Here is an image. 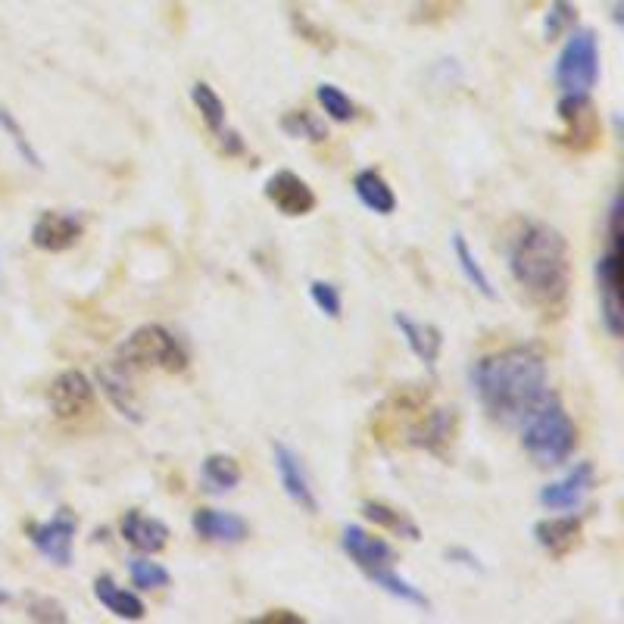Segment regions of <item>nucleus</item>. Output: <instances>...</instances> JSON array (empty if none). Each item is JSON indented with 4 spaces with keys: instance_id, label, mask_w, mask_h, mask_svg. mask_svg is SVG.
<instances>
[{
    "instance_id": "f257e3e1",
    "label": "nucleus",
    "mask_w": 624,
    "mask_h": 624,
    "mask_svg": "<svg viewBox=\"0 0 624 624\" xmlns=\"http://www.w3.org/2000/svg\"><path fill=\"white\" fill-rule=\"evenodd\" d=\"M468 378L484 412L500 425H522L525 415L550 390L546 362L534 347L493 350L475 362Z\"/></svg>"
},
{
    "instance_id": "f03ea898",
    "label": "nucleus",
    "mask_w": 624,
    "mask_h": 624,
    "mask_svg": "<svg viewBox=\"0 0 624 624\" xmlns=\"http://www.w3.org/2000/svg\"><path fill=\"white\" fill-rule=\"evenodd\" d=\"M509 275L546 316L559 312L571 288V250L565 234L537 219L522 222L509 241Z\"/></svg>"
},
{
    "instance_id": "7ed1b4c3",
    "label": "nucleus",
    "mask_w": 624,
    "mask_h": 624,
    "mask_svg": "<svg viewBox=\"0 0 624 624\" xmlns=\"http://www.w3.org/2000/svg\"><path fill=\"white\" fill-rule=\"evenodd\" d=\"M518 428H522L525 453L543 468L565 465L578 447V428L553 390H546V397L525 415V422Z\"/></svg>"
},
{
    "instance_id": "20e7f679",
    "label": "nucleus",
    "mask_w": 624,
    "mask_h": 624,
    "mask_svg": "<svg viewBox=\"0 0 624 624\" xmlns=\"http://www.w3.org/2000/svg\"><path fill=\"white\" fill-rule=\"evenodd\" d=\"M116 362L125 372H169L178 375L188 369V347L181 344V337H175V331H169L166 325H141L138 331H132L119 344L116 350Z\"/></svg>"
},
{
    "instance_id": "39448f33",
    "label": "nucleus",
    "mask_w": 624,
    "mask_h": 624,
    "mask_svg": "<svg viewBox=\"0 0 624 624\" xmlns=\"http://www.w3.org/2000/svg\"><path fill=\"white\" fill-rule=\"evenodd\" d=\"M553 82L562 94H590L600 82V38L593 29H571L553 66Z\"/></svg>"
},
{
    "instance_id": "423d86ee",
    "label": "nucleus",
    "mask_w": 624,
    "mask_h": 624,
    "mask_svg": "<svg viewBox=\"0 0 624 624\" xmlns=\"http://www.w3.org/2000/svg\"><path fill=\"white\" fill-rule=\"evenodd\" d=\"M25 534H29L32 546L60 568H66L72 562V543L78 534V518L72 509H57L47 522H29L25 525Z\"/></svg>"
},
{
    "instance_id": "0eeeda50",
    "label": "nucleus",
    "mask_w": 624,
    "mask_h": 624,
    "mask_svg": "<svg viewBox=\"0 0 624 624\" xmlns=\"http://www.w3.org/2000/svg\"><path fill=\"white\" fill-rule=\"evenodd\" d=\"M556 110L565 125V132L559 138L565 147L584 153L600 144V113H596L590 94H562Z\"/></svg>"
},
{
    "instance_id": "6e6552de",
    "label": "nucleus",
    "mask_w": 624,
    "mask_h": 624,
    "mask_svg": "<svg viewBox=\"0 0 624 624\" xmlns=\"http://www.w3.org/2000/svg\"><path fill=\"white\" fill-rule=\"evenodd\" d=\"M94 397H97V390H94L91 378L85 372H78V369L60 372L54 378V384H50V394H47L50 412H54L60 422H75V419L91 415Z\"/></svg>"
},
{
    "instance_id": "1a4fd4ad",
    "label": "nucleus",
    "mask_w": 624,
    "mask_h": 624,
    "mask_svg": "<svg viewBox=\"0 0 624 624\" xmlns=\"http://www.w3.org/2000/svg\"><path fill=\"white\" fill-rule=\"evenodd\" d=\"M596 487V468L593 462H578L575 468H568V472L559 478V481H550L540 493L537 500L543 509L550 512H578L587 497Z\"/></svg>"
},
{
    "instance_id": "9d476101",
    "label": "nucleus",
    "mask_w": 624,
    "mask_h": 624,
    "mask_svg": "<svg viewBox=\"0 0 624 624\" xmlns=\"http://www.w3.org/2000/svg\"><path fill=\"white\" fill-rule=\"evenodd\" d=\"M618 241H609L606 253L596 259V291H600V322L609 331V337L624 334V312H621V291H618Z\"/></svg>"
},
{
    "instance_id": "9b49d317",
    "label": "nucleus",
    "mask_w": 624,
    "mask_h": 624,
    "mask_svg": "<svg viewBox=\"0 0 624 624\" xmlns=\"http://www.w3.org/2000/svg\"><path fill=\"white\" fill-rule=\"evenodd\" d=\"M272 459H275V472H278V481H281V490L288 493V500L294 506H300L303 512L316 515L319 512V500H316V490H312V481H309V472L300 459V453L288 444H281L275 440L272 444Z\"/></svg>"
},
{
    "instance_id": "f8f14e48",
    "label": "nucleus",
    "mask_w": 624,
    "mask_h": 624,
    "mask_svg": "<svg viewBox=\"0 0 624 624\" xmlns=\"http://www.w3.org/2000/svg\"><path fill=\"white\" fill-rule=\"evenodd\" d=\"M266 200L275 206L278 213L291 216V219H300V216H309L316 210V191H312L306 181L291 172V169H278L275 175L266 178Z\"/></svg>"
},
{
    "instance_id": "ddd939ff",
    "label": "nucleus",
    "mask_w": 624,
    "mask_h": 624,
    "mask_svg": "<svg viewBox=\"0 0 624 624\" xmlns=\"http://www.w3.org/2000/svg\"><path fill=\"white\" fill-rule=\"evenodd\" d=\"M82 238V219L60 210H44L32 225V244L44 253H66Z\"/></svg>"
},
{
    "instance_id": "4468645a",
    "label": "nucleus",
    "mask_w": 624,
    "mask_h": 624,
    "mask_svg": "<svg viewBox=\"0 0 624 624\" xmlns=\"http://www.w3.org/2000/svg\"><path fill=\"white\" fill-rule=\"evenodd\" d=\"M584 522L581 515L568 512V515H553V518H540L534 525V540L543 553H550L553 559H565L568 553H575L581 546Z\"/></svg>"
},
{
    "instance_id": "2eb2a0df",
    "label": "nucleus",
    "mask_w": 624,
    "mask_h": 624,
    "mask_svg": "<svg viewBox=\"0 0 624 624\" xmlns=\"http://www.w3.org/2000/svg\"><path fill=\"white\" fill-rule=\"evenodd\" d=\"M341 546H344V553L356 562V568H362V571L394 565V559H397V550L384 537H375L372 531L359 528V525H347L341 531Z\"/></svg>"
},
{
    "instance_id": "dca6fc26",
    "label": "nucleus",
    "mask_w": 624,
    "mask_h": 624,
    "mask_svg": "<svg viewBox=\"0 0 624 624\" xmlns=\"http://www.w3.org/2000/svg\"><path fill=\"white\" fill-rule=\"evenodd\" d=\"M191 528L200 540L206 543H244L250 537V525L238 512H225V509H197L191 515Z\"/></svg>"
},
{
    "instance_id": "f3484780",
    "label": "nucleus",
    "mask_w": 624,
    "mask_h": 624,
    "mask_svg": "<svg viewBox=\"0 0 624 624\" xmlns=\"http://www.w3.org/2000/svg\"><path fill=\"white\" fill-rule=\"evenodd\" d=\"M394 325L403 334L406 347L415 353V359H422L425 366L434 369V362L440 359V350H444V334H440V328L431 322L412 319L409 312H394Z\"/></svg>"
},
{
    "instance_id": "a211bd4d",
    "label": "nucleus",
    "mask_w": 624,
    "mask_h": 624,
    "mask_svg": "<svg viewBox=\"0 0 624 624\" xmlns=\"http://www.w3.org/2000/svg\"><path fill=\"white\" fill-rule=\"evenodd\" d=\"M119 531H122L125 543H132L135 550H141V553H147V556L163 553V550H166V543H169V525L160 522V518H153V515L138 512V509L125 512Z\"/></svg>"
},
{
    "instance_id": "6ab92c4d",
    "label": "nucleus",
    "mask_w": 624,
    "mask_h": 624,
    "mask_svg": "<svg viewBox=\"0 0 624 624\" xmlns=\"http://www.w3.org/2000/svg\"><path fill=\"white\" fill-rule=\"evenodd\" d=\"M97 384H100L103 394H107V400L116 406L119 415H125V419L135 422V425L144 422L141 406L135 400V390H132V384H128L122 366H103V369H97Z\"/></svg>"
},
{
    "instance_id": "aec40b11",
    "label": "nucleus",
    "mask_w": 624,
    "mask_h": 624,
    "mask_svg": "<svg viewBox=\"0 0 624 624\" xmlns=\"http://www.w3.org/2000/svg\"><path fill=\"white\" fill-rule=\"evenodd\" d=\"M353 191H356L359 203L378 216H390L397 210V194L378 169H359L353 178Z\"/></svg>"
},
{
    "instance_id": "412c9836",
    "label": "nucleus",
    "mask_w": 624,
    "mask_h": 624,
    "mask_svg": "<svg viewBox=\"0 0 624 624\" xmlns=\"http://www.w3.org/2000/svg\"><path fill=\"white\" fill-rule=\"evenodd\" d=\"M94 596H97V603L103 609L113 612L122 621H141L144 612H147V606L141 603V596L132 593V590H125V587H119L110 575H100L94 581Z\"/></svg>"
},
{
    "instance_id": "4be33fe9",
    "label": "nucleus",
    "mask_w": 624,
    "mask_h": 624,
    "mask_svg": "<svg viewBox=\"0 0 624 624\" xmlns=\"http://www.w3.org/2000/svg\"><path fill=\"white\" fill-rule=\"evenodd\" d=\"M453 253H456V266H459V272L465 275V281L472 284V288L484 297V300H497V288H493V281H490V275L484 272V266H481V259H478V253L468 247V241H465V234H453Z\"/></svg>"
},
{
    "instance_id": "5701e85b",
    "label": "nucleus",
    "mask_w": 624,
    "mask_h": 624,
    "mask_svg": "<svg viewBox=\"0 0 624 624\" xmlns=\"http://www.w3.org/2000/svg\"><path fill=\"white\" fill-rule=\"evenodd\" d=\"M366 578H369L375 587H381L384 593L394 596V600L406 603V606H415V609H431V600H428V596H425L419 587H415L412 581L400 578L397 571H394V565H384V568L366 571Z\"/></svg>"
},
{
    "instance_id": "b1692460",
    "label": "nucleus",
    "mask_w": 624,
    "mask_h": 624,
    "mask_svg": "<svg viewBox=\"0 0 624 624\" xmlns=\"http://www.w3.org/2000/svg\"><path fill=\"white\" fill-rule=\"evenodd\" d=\"M362 515H366L375 528H384V531L397 534V537H406V540H419V537H422L419 525H415L406 512H400V509H394V506H387V503L366 500V503H362Z\"/></svg>"
},
{
    "instance_id": "393cba45",
    "label": "nucleus",
    "mask_w": 624,
    "mask_h": 624,
    "mask_svg": "<svg viewBox=\"0 0 624 624\" xmlns=\"http://www.w3.org/2000/svg\"><path fill=\"white\" fill-rule=\"evenodd\" d=\"M244 472L234 456H225V453H210L203 459V484L210 493H228L241 484Z\"/></svg>"
},
{
    "instance_id": "a878e982",
    "label": "nucleus",
    "mask_w": 624,
    "mask_h": 624,
    "mask_svg": "<svg viewBox=\"0 0 624 624\" xmlns=\"http://www.w3.org/2000/svg\"><path fill=\"white\" fill-rule=\"evenodd\" d=\"M281 132L288 138H297V141H309V144H322L328 138V128L325 122L309 113V110H291L281 116Z\"/></svg>"
},
{
    "instance_id": "bb28decb",
    "label": "nucleus",
    "mask_w": 624,
    "mask_h": 624,
    "mask_svg": "<svg viewBox=\"0 0 624 624\" xmlns=\"http://www.w3.org/2000/svg\"><path fill=\"white\" fill-rule=\"evenodd\" d=\"M191 100H194L200 119L206 122V128H210L213 135H219L222 128H225V103L216 94V88L206 85V82H194L191 85Z\"/></svg>"
},
{
    "instance_id": "cd10ccee",
    "label": "nucleus",
    "mask_w": 624,
    "mask_h": 624,
    "mask_svg": "<svg viewBox=\"0 0 624 624\" xmlns=\"http://www.w3.org/2000/svg\"><path fill=\"white\" fill-rule=\"evenodd\" d=\"M0 128H4V135L10 138L13 150L19 153V160H22L25 166H32L35 172H41V169H44L41 153L35 150V144L29 141V135H25V128L19 125V119L4 107V103H0Z\"/></svg>"
},
{
    "instance_id": "c85d7f7f",
    "label": "nucleus",
    "mask_w": 624,
    "mask_h": 624,
    "mask_svg": "<svg viewBox=\"0 0 624 624\" xmlns=\"http://www.w3.org/2000/svg\"><path fill=\"white\" fill-rule=\"evenodd\" d=\"M578 22V7L571 0H553L550 10L543 16V38L546 41H559L562 35H568Z\"/></svg>"
},
{
    "instance_id": "c756f323",
    "label": "nucleus",
    "mask_w": 624,
    "mask_h": 624,
    "mask_svg": "<svg viewBox=\"0 0 624 624\" xmlns=\"http://www.w3.org/2000/svg\"><path fill=\"white\" fill-rule=\"evenodd\" d=\"M316 97H319V103H322V110H325L328 119H334V122H350V119H356V103L350 100L347 91H341L337 85L322 82L316 88Z\"/></svg>"
},
{
    "instance_id": "7c9ffc66",
    "label": "nucleus",
    "mask_w": 624,
    "mask_h": 624,
    "mask_svg": "<svg viewBox=\"0 0 624 624\" xmlns=\"http://www.w3.org/2000/svg\"><path fill=\"white\" fill-rule=\"evenodd\" d=\"M128 575H132V584L138 590H163L172 584L169 571L160 562H150V559H132L128 562Z\"/></svg>"
},
{
    "instance_id": "2f4dec72",
    "label": "nucleus",
    "mask_w": 624,
    "mask_h": 624,
    "mask_svg": "<svg viewBox=\"0 0 624 624\" xmlns=\"http://www.w3.org/2000/svg\"><path fill=\"white\" fill-rule=\"evenodd\" d=\"M309 300L316 303V309L322 312V316H328V319H334V322L344 316L341 291H337V284H331V281H322V278L309 281Z\"/></svg>"
},
{
    "instance_id": "473e14b6",
    "label": "nucleus",
    "mask_w": 624,
    "mask_h": 624,
    "mask_svg": "<svg viewBox=\"0 0 624 624\" xmlns=\"http://www.w3.org/2000/svg\"><path fill=\"white\" fill-rule=\"evenodd\" d=\"M25 612H29L32 621H47V624H66L69 621L66 609L57 600H50V596H32Z\"/></svg>"
},
{
    "instance_id": "72a5a7b5",
    "label": "nucleus",
    "mask_w": 624,
    "mask_h": 624,
    "mask_svg": "<svg viewBox=\"0 0 624 624\" xmlns=\"http://www.w3.org/2000/svg\"><path fill=\"white\" fill-rule=\"evenodd\" d=\"M450 562H456V565H462V568H468V571H478V575H484V565H481V559L472 553V550H465V546H450V550L444 553Z\"/></svg>"
},
{
    "instance_id": "f704fd0d",
    "label": "nucleus",
    "mask_w": 624,
    "mask_h": 624,
    "mask_svg": "<svg viewBox=\"0 0 624 624\" xmlns=\"http://www.w3.org/2000/svg\"><path fill=\"white\" fill-rule=\"evenodd\" d=\"M216 138H219V147H222L228 156H241V153H244V141H241V135H238V132H234V128H228V125H225Z\"/></svg>"
},
{
    "instance_id": "c9c22d12",
    "label": "nucleus",
    "mask_w": 624,
    "mask_h": 624,
    "mask_svg": "<svg viewBox=\"0 0 624 624\" xmlns=\"http://www.w3.org/2000/svg\"><path fill=\"white\" fill-rule=\"evenodd\" d=\"M281 621H288V624H300L303 618H300V615H291V612H284V609L269 612V615H263V618H256V624H281Z\"/></svg>"
},
{
    "instance_id": "e433bc0d",
    "label": "nucleus",
    "mask_w": 624,
    "mask_h": 624,
    "mask_svg": "<svg viewBox=\"0 0 624 624\" xmlns=\"http://www.w3.org/2000/svg\"><path fill=\"white\" fill-rule=\"evenodd\" d=\"M0 603H10V593H4V590H0Z\"/></svg>"
}]
</instances>
